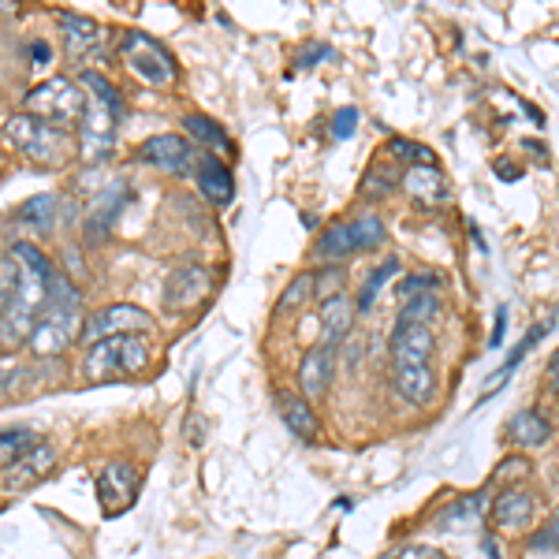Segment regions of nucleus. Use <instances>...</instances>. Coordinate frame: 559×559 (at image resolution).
Here are the masks:
<instances>
[{"label": "nucleus", "instance_id": "nucleus-1", "mask_svg": "<svg viewBox=\"0 0 559 559\" xmlns=\"http://www.w3.org/2000/svg\"><path fill=\"white\" fill-rule=\"evenodd\" d=\"M52 273V261L41 254L31 242H15L12 258L0 265V280L8 287V310L0 318V336L4 344H31L34 329H38L41 313H45V280Z\"/></svg>", "mask_w": 559, "mask_h": 559}, {"label": "nucleus", "instance_id": "nucleus-2", "mask_svg": "<svg viewBox=\"0 0 559 559\" xmlns=\"http://www.w3.org/2000/svg\"><path fill=\"white\" fill-rule=\"evenodd\" d=\"M83 90H90V94L83 123H79V153H83V160H102L116 142V123L123 116V102L116 94V86L97 71H83Z\"/></svg>", "mask_w": 559, "mask_h": 559}, {"label": "nucleus", "instance_id": "nucleus-3", "mask_svg": "<svg viewBox=\"0 0 559 559\" xmlns=\"http://www.w3.org/2000/svg\"><path fill=\"white\" fill-rule=\"evenodd\" d=\"M150 366V347L142 336H116L102 340L86 350L83 358V377L90 384H108V381H123L134 377Z\"/></svg>", "mask_w": 559, "mask_h": 559}, {"label": "nucleus", "instance_id": "nucleus-4", "mask_svg": "<svg viewBox=\"0 0 559 559\" xmlns=\"http://www.w3.org/2000/svg\"><path fill=\"white\" fill-rule=\"evenodd\" d=\"M4 139L38 168H57L71 157L68 131L49 128V123L34 120V116H26V112H15L12 120L4 123Z\"/></svg>", "mask_w": 559, "mask_h": 559}, {"label": "nucleus", "instance_id": "nucleus-5", "mask_svg": "<svg viewBox=\"0 0 559 559\" xmlns=\"http://www.w3.org/2000/svg\"><path fill=\"white\" fill-rule=\"evenodd\" d=\"M23 112L49 123V128L68 131V128H75V123H83L86 94H83V86H75L71 79H49V83L34 86L31 94H26Z\"/></svg>", "mask_w": 559, "mask_h": 559}, {"label": "nucleus", "instance_id": "nucleus-6", "mask_svg": "<svg viewBox=\"0 0 559 559\" xmlns=\"http://www.w3.org/2000/svg\"><path fill=\"white\" fill-rule=\"evenodd\" d=\"M120 57L134 79H142L146 86H173L176 83V64L168 57V49L160 41H153L150 34H123L120 38Z\"/></svg>", "mask_w": 559, "mask_h": 559}, {"label": "nucleus", "instance_id": "nucleus-7", "mask_svg": "<svg viewBox=\"0 0 559 559\" xmlns=\"http://www.w3.org/2000/svg\"><path fill=\"white\" fill-rule=\"evenodd\" d=\"M153 329H157L153 313H146L142 306H131V302H116V306H105V310L90 313L83 321V340L94 347V344H102V340L139 336V332H153Z\"/></svg>", "mask_w": 559, "mask_h": 559}, {"label": "nucleus", "instance_id": "nucleus-8", "mask_svg": "<svg viewBox=\"0 0 559 559\" xmlns=\"http://www.w3.org/2000/svg\"><path fill=\"white\" fill-rule=\"evenodd\" d=\"M79 336H83V318H79V310H57V306H45L38 329H34V336H31V350L41 358H49V355L68 350Z\"/></svg>", "mask_w": 559, "mask_h": 559}, {"label": "nucleus", "instance_id": "nucleus-9", "mask_svg": "<svg viewBox=\"0 0 559 559\" xmlns=\"http://www.w3.org/2000/svg\"><path fill=\"white\" fill-rule=\"evenodd\" d=\"M142 477L131 463H108L97 477V500H102L105 515H123L134 500H139Z\"/></svg>", "mask_w": 559, "mask_h": 559}, {"label": "nucleus", "instance_id": "nucleus-10", "mask_svg": "<svg viewBox=\"0 0 559 559\" xmlns=\"http://www.w3.org/2000/svg\"><path fill=\"white\" fill-rule=\"evenodd\" d=\"M52 471H57V448L45 444V440H38V444H34L31 452L20 459V463L4 471V492L34 489V485H41Z\"/></svg>", "mask_w": 559, "mask_h": 559}, {"label": "nucleus", "instance_id": "nucleus-11", "mask_svg": "<svg viewBox=\"0 0 559 559\" xmlns=\"http://www.w3.org/2000/svg\"><path fill=\"white\" fill-rule=\"evenodd\" d=\"M142 160H150V165L165 168V173L173 176H183L187 168L194 165V146L183 139V134H153V139L142 142Z\"/></svg>", "mask_w": 559, "mask_h": 559}, {"label": "nucleus", "instance_id": "nucleus-12", "mask_svg": "<svg viewBox=\"0 0 559 559\" xmlns=\"http://www.w3.org/2000/svg\"><path fill=\"white\" fill-rule=\"evenodd\" d=\"M210 287H213L210 269H202V265L176 269V273L168 276V284H165L168 310H191V306H198V302L205 299V295H210Z\"/></svg>", "mask_w": 559, "mask_h": 559}, {"label": "nucleus", "instance_id": "nucleus-13", "mask_svg": "<svg viewBox=\"0 0 559 559\" xmlns=\"http://www.w3.org/2000/svg\"><path fill=\"white\" fill-rule=\"evenodd\" d=\"M432 332L429 324H395L392 332V366H429Z\"/></svg>", "mask_w": 559, "mask_h": 559}, {"label": "nucleus", "instance_id": "nucleus-14", "mask_svg": "<svg viewBox=\"0 0 559 559\" xmlns=\"http://www.w3.org/2000/svg\"><path fill=\"white\" fill-rule=\"evenodd\" d=\"M392 384L403 403L411 407H429L437 400V373L432 366H392Z\"/></svg>", "mask_w": 559, "mask_h": 559}, {"label": "nucleus", "instance_id": "nucleus-15", "mask_svg": "<svg viewBox=\"0 0 559 559\" xmlns=\"http://www.w3.org/2000/svg\"><path fill=\"white\" fill-rule=\"evenodd\" d=\"M537 519V500L526 489H503L492 500V522L500 530H526Z\"/></svg>", "mask_w": 559, "mask_h": 559}, {"label": "nucleus", "instance_id": "nucleus-16", "mask_svg": "<svg viewBox=\"0 0 559 559\" xmlns=\"http://www.w3.org/2000/svg\"><path fill=\"white\" fill-rule=\"evenodd\" d=\"M332 366H336V347H313L310 355L302 358L299 366V388H302V400H318V395L329 392L332 381Z\"/></svg>", "mask_w": 559, "mask_h": 559}, {"label": "nucleus", "instance_id": "nucleus-17", "mask_svg": "<svg viewBox=\"0 0 559 559\" xmlns=\"http://www.w3.org/2000/svg\"><path fill=\"white\" fill-rule=\"evenodd\" d=\"M355 313L358 306L347 299L344 292L332 295V299L321 302V332H324V347H336L340 340L350 332V324H355Z\"/></svg>", "mask_w": 559, "mask_h": 559}, {"label": "nucleus", "instance_id": "nucleus-18", "mask_svg": "<svg viewBox=\"0 0 559 559\" xmlns=\"http://www.w3.org/2000/svg\"><path fill=\"white\" fill-rule=\"evenodd\" d=\"M198 187H202V194L210 198L213 205H228L231 198H236V183H231V173L221 165V160L213 157V153H205V157L198 160Z\"/></svg>", "mask_w": 559, "mask_h": 559}, {"label": "nucleus", "instance_id": "nucleus-19", "mask_svg": "<svg viewBox=\"0 0 559 559\" xmlns=\"http://www.w3.org/2000/svg\"><path fill=\"white\" fill-rule=\"evenodd\" d=\"M403 187H407V194L421 205H440L448 198L444 176H440L432 165H414L411 173L403 176Z\"/></svg>", "mask_w": 559, "mask_h": 559}, {"label": "nucleus", "instance_id": "nucleus-20", "mask_svg": "<svg viewBox=\"0 0 559 559\" xmlns=\"http://www.w3.org/2000/svg\"><path fill=\"white\" fill-rule=\"evenodd\" d=\"M548 437H552V426H548L537 411H519L515 418L508 421V440L515 448H540V444H548Z\"/></svg>", "mask_w": 559, "mask_h": 559}, {"label": "nucleus", "instance_id": "nucleus-21", "mask_svg": "<svg viewBox=\"0 0 559 559\" xmlns=\"http://www.w3.org/2000/svg\"><path fill=\"white\" fill-rule=\"evenodd\" d=\"M123 198H128V194H123V187H116V191H105L94 205H90V213H86V236L90 239H105L108 231H112Z\"/></svg>", "mask_w": 559, "mask_h": 559}, {"label": "nucleus", "instance_id": "nucleus-22", "mask_svg": "<svg viewBox=\"0 0 559 559\" xmlns=\"http://www.w3.org/2000/svg\"><path fill=\"white\" fill-rule=\"evenodd\" d=\"M60 26H64V41H68V57L79 60L102 41V31H97L94 20H83V15H60Z\"/></svg>", "mask_w": 559, "mask_h": 559}, {"label": "nucleus", "instance_id": "nucleus-23", "mask_svg": "<svg viewBox=\"0 0 559 559\" xmlns=\"http://www.w3.org/2000/svg\"><path fill=\"white\" fill-rule=\"evenodd\" d=\"M284 421H287V429H292L295 437L306 440V444H313V440H318V432H321L318 414H313V407L302 400V395H287V400H284Z\"/></svg>", "mask_w": 559, "mask_h": 559}, {"label": "nucleus", "instance_id": "nucleus-24", "mask_svg": "<svg viewBox=\"0 0 559 559\" xmlns=\"http://www.w3.org/2000/svg\"><path fill=\"white\" fill-rule=\"evenodd\" d=\"M20 224H26V228L34 231H52V224H57V198L52 194H38L31 198V202L20 205Z\"/></svg>", "mask_w": 559, "mask_h": 559}, {"label": "nucleus", "instance_id": "nucleus-25", "mask_svg": "<svg viewBox=\"0 0 559 559\" xmlns=\"http://www.w3.org/2000/svg\"><path fill=\"white\" fill-rule=\"evenodd\" d=\"M481 492L477 496H466V500H459L455 508H448L444 515L437 519V526L440 530H471V526H477L481 522Z\"/></svg>", "mask_w": 559, "mask_h": 559}, {"label": "nucleus", "instance_id": "nucleus-26", "mask_svg": "<svg viewBox=\"0 0 559 559\" xmlns=\"http://www.w3.org/2000/svg\"><path fill=\"white\" fill-rule=\"evenodd\" d=\"M34 444H38V437H34L31 429H8V432H0V471H8V466L20 463V459L31 452Z\"/></svg>", "mask_w": 559, "mask_h": 559}, {"label": "nucleus", "instance_id": "nucleus-27", "mask_svg": "<svg viewBox=\"0 0 559 559\" xmlns=\"http://www.w3.org/2000/svg\"><path fill=\"white\" fill-rule=\"evenodd\" d=\"M183 123H187V131H191L198 142H202V146H210L213 153H231V139L221 128H216L213 120H205V116H187Z\"/></svg>", "mask_w": 559, "mask_h": 559}, {"label": "nucleus", "instance_id": "nucleus-28", "mask_svg": "<svg viewBox=\"0 0 559 559\" xmlns=\"http://www.w3.org/2000/svg\"><path fill=\"white\" fill-rule=\"evenodd\" d=\"M321 258H347V254H355V236H350V221H340V224H332L329 231L321 236Z\"/></svg>", "mask_w": 559, "mask_h": 559}, {"label": "nucleus", "instance_id": "nucleus-29", "mask_svg": "<svg viewBox=\"0 0 559 559\" xmlns=\"http://www.w3.org/2000/svg\"><path fill=\"white\" fill-rule=\"evenodd\" d=\"M350 236H355L358 250H377L384 242V224L377 213H362L358 221H350Z\"/></svg>", "mask_w": 559, "mask_h": 559}, {"label": "nucleus", "instance_id": "nucleus-30", "mask_svg": "<svg viewBox=\"0 0 559 559\" xmlns=\"http://www.w3.org/2000/svg\"><path fill=\"white\" fill-rule=\"evenodd\" d=\"M318 295V284H313V276L310 273H302V276H295L292 280V287H287L284 295H280V313H299L306 302Z\"/></svg>", "mask_w": 559, "mask_h": 559}, {"label": "nucleus", "instance_id": "nucleus-31", "mask_svg": "<svg viewBox=\"0 0 559 559\" xmlns=\"http://www.w3.org/2000/svg\"><path fill=\"white\" fill-rule=\"evenodd\" d=\"M26 381H31V369H26L20 358H12V355L0 358V400H8V395H15V392H26Z\"/></svg>", "mask_w": 559, "mask_h": 559}, {"label": "nucleus", "instance_id": "nucleus-32", "mask_svg": "<svg viewBox=\"0 0 559 559\" xmlns=\"http://www.w3.org/2000/svg\"><path fill=\"white\" fill-rule=\"evenodd\" d=\"M437 313H440L437 295H414L411 306H403L400 321H403V324H429L432 318H437Z\"/></svg>", "mask_w": 559, "mask_h": 559}, {"label": "nucleus", "instance_id": "nucleus-33", "mask_svg": "<svg viewBox=\"0 0 559 559\" xmlns=\"http://www.w3.org/2000/svg\"><path fill=\"white\" fill-rule=\"evenodd\" d=\"M392 273H400V258H388L381 269H373V276H369V284H366V292H362V299H358V310H369L377 299V292L392 280Z\"/></svg>", "mask_w": 559, "mask_h": 559}, {"label": "nucleus", "instance_id": "nucleus-34", "mask_svg": "<svg viewBox=\"0 0 559 559\" xmlns=\"http://www.w3.org/2000/svg\"><path fill=\"white\" fill-rule=\"evenodd\" d=\"M530 477V459H522V455H511L508 463H500V471H496V481H526Z\"/></svg>", "mask_w": 559, "mask_h": 559}, {"label": "nucleus", "instance_id": "nucleus-35", "mask_svg": "<svg viewBox=\"0 0 559 559\" xmlns=\"http://www.w3.org/2000/svg\"><path fill=\"white\" fill-rule=\"evenodd\" d=\"M355 128H358V108L344 105L336 116H332V134H336V139H350Z\"/></svg>", "mask_w": 559, "mask_h": 559}, {"label": "nucleus", "instance_id": "nucleus-36", "mask_svg": "<svg viewBox=\"0 0 559 559\" xmlns=\"http://www.w3.org/2000/svg\"><path fill=\"white\" fill-rule=\"evenodd\" d=\"M534 548H537V552H559V511L548 519V526L534 537Z\"/></svg>", "mask_w": 559, "mask_h": 559}, {"label": "nucleus", "instance_id": "nucleus-37", "mask_svg": "<svg viewBox=\"0 0 559 559\" xmlns=\"http://www.w3.org/2000/svg\"><path fill=\"white\" fill-rule=\"evenodd\" d=\"M392 150H395V157H414L418 165H432V150L426 146H418V142H403V139H392Z\"/></svg>", "mask_w": 559, "mask_h": 559}, {"label": "nucleus", "instance_id": "nucleus-38", "mask_svg": "<svg viewBox=\"0 0 559 559\" xmlns=\"http://www.w3.org/2000/svg\"><path fill=\"white\" fill-rule=\"evenodd\" d=\"M429 287H437V276H407L400 284V295L403 299H407V295L414 299V295H429Z\"/></svg>", "mask_w": 559, "mask_h": 559}, {"label": "nucleus", "instance_id": "nucleus-39", "mask_svg": "<svg viewBox=\"0 0 559 559\" xmlns=\"http://www.w3.org/2000/svg\"><path fill=\"white\" fill-rule=\"evenodd\" d=\"M340 269H324V276H313V284H318V292H321V302L324 299H332V295H340L336 287H340Z\"/></svg>", "mask_w": 559, "mask_h": 559}, {"label": "nucleus", "instance_id": "nucleus-40", "mask_svg": "<svg viewBox=\"0 0 559 559\" xmlns=\"http://www.w3.org/2000/svg\"><path fill=\"white\" fill-rule=\"evenodd\" d=\"M395 559H448L440 548H429V545H414V548H403Z\"/></svg>", "mask_w": 559, "mask_h": 559}, {"label": "nucleus", "instance_id": "nucleus-41", "mask_svg": "<svg viewBox=\"0 0 559 559\" xmlns=\"http://www.w3.org/2000/svg\"><path fill=\"white\" fill-rule=\"evenodd\" d=\"M548 377H552V384L559 388V350L552 355V362H548Z\"/></svg>", "mask_w": 559, "mask_h": 559}, {"label": "nucleus", "instance_id": "nucleus-42", "mask_svg": "<svg viewBox=\"0 0 559 559\" xmlns=\"http://www.w3.org/2000/svg\"><path fill=\"white\" fill-rule=\"evenodd\" d=\"M496 173H500L503 179H519V168L515 165H496Z\"/></svg>", "mask_w": 559, "mask_h": 559}, {"label": "nucleus", "instance_id": "nucleus-43", "mask_svg": "<svg viewBox=\"0 0 559 559\" xmlns=\"http://www.w3.org/2000/svg\"><path fill=\"white\" fill-rule=\"evenodd\" d=\"M34 57H38L41 64H45V60H49V45H45V41H38V45H34Z\"/></svg>", "mask_w": 559, "mask_h": 559}, {"label": "nucleus", "instance_id": "nucleus-44", "mask_svg": "<svg viewBox=\"0 0 559 559\" xmlns=\"http://www.w3.org/2000/svg\"><path fill=\"white\" fill-rule=\"evenodd\" d=\"M4 310H8V287H4V280H0V318H4Z\"/></svg>", "mask_w": 559, "mask_h": 559}]
</instances>
